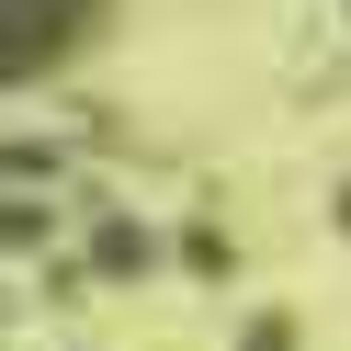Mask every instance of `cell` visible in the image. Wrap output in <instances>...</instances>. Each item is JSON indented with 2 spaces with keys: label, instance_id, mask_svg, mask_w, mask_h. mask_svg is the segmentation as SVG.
<instances>
[{
  "label": "cell",
  "instance_id": "1",
  "mask_svg": "<svg viewBox=\"0 0 351 351\" xmlns=\"http://www.w3.org/2000/svg\"><path fill=\"white\" fill-rule=\"evenodd\" d=\"M102 12H114V0H0V91H12V80L69 69V57L91 46Z\"/></svg>",
  "mask_w": 351,
  "mask_h": 351
}]
</instances>
